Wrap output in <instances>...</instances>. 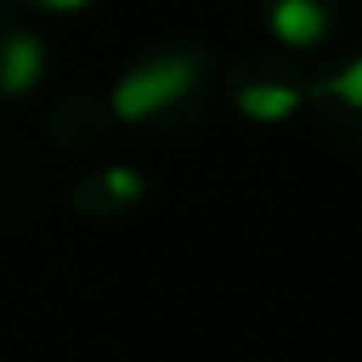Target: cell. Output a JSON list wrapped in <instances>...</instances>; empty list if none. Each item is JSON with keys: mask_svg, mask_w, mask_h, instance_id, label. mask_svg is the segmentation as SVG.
Returning <instances> with one entry per match:
<instances>
[{"mask_svg": "<svg viewBox=\"0 0 362 362\" xmlns=\"http://www.w3.org/2000/svg\"><path fill=\"white\" fill-rule=\"evenodd\" d=\"M202 64L188 51H170V55H151V60L133 64L129 74L110 88V110L124 124H147L165 110H175L184 97H193Z\"/></svg>", "mask_w": 362, "mask_h": 362, "instance_id": "cell-1", "label": "cell"}, {"mask_svg": "<svg viewBox=\"0 0 362 362\" xmlns=\"http://www.w3.org/2000/svg\"><path fill=\"white\" fill-rule=\"evenodd\" d=\"M46 78V42L37 33H9L0 42V92L23 97Z\"/></svg>", "mask_w": 362, "mask_h": 362, "instance_id": "cell-3", "label": "cell"}, {"mask_svg": "<svg viewBox=\"0 0 362 362\" xmlns=\"http://www.w3.org/2000/svg\"><path fill=\"white\" fill-rule=\"evenodd\" d=\"M101 184H106V193L115 197V202H142V197H147V179L133 165H106L101 170Z\"/></svg>", "mask_w": 362, "mask_h": 362, "instance_id": "cell-6", "label": "cell"}, {"mask_svg": "<svg viewBox=\"0 0 362 362\" xmlns=\"http://www.w3.org/2000/svg\"><path fill=\"white\" fill-rule=\"evenodd\" d=\"M308 97H330V101H339L344 110H362V55L349 60L344 69H335L330 78H321Z\"/></svg>", "mask_w": 362, "mask_h": 362, "instance_id": "cell-5", "label": "cell"}, {"mask_svg": "<svg viewBox=\"0 0 362 362\" xmlns=\"http://www.w3.org/2000/svg\"><path fill=\"white\" fill-rule=\"evenodd\" d=\"M266 28H271V37L280 46L308 51V46H317L321 37H326L330 9L321 5V0H275V5L266 9Z\"/></svg>", "mask_w": 362, "mask_h": 362, "instance_id": "cell-2", "label": "cell"}, {"mask_svg": "<svg viewBox=\"0 0 362 362\" xmlns=\"http://www.w3.org/2000/svg\"><path fill=\"white\" fill-rule=\"evenodd\" d=\"M33 5L51 9V14H78V9H88L92 0H33Z\"/></svg>", "mask_w": 362, "mask_h": 362, "instance_id": "cell-7", "label": "cell"}, {"mask_svg": "<svg viewBox=\"0 0 362 362\" xmlns=\"http://www.w3.org/2000/svg\"><path fill=\"white\" fill-rule=\"evenodd\" d=\"M303 101H308L303 88H293V83H271V78L243 83V88L234 92V110L252 124H284L303 110Z\"/></svg>", "mask_w": 362, "mask_h": 362, "instance_id": "cell-4", "label": "cell"}]
</instances>
